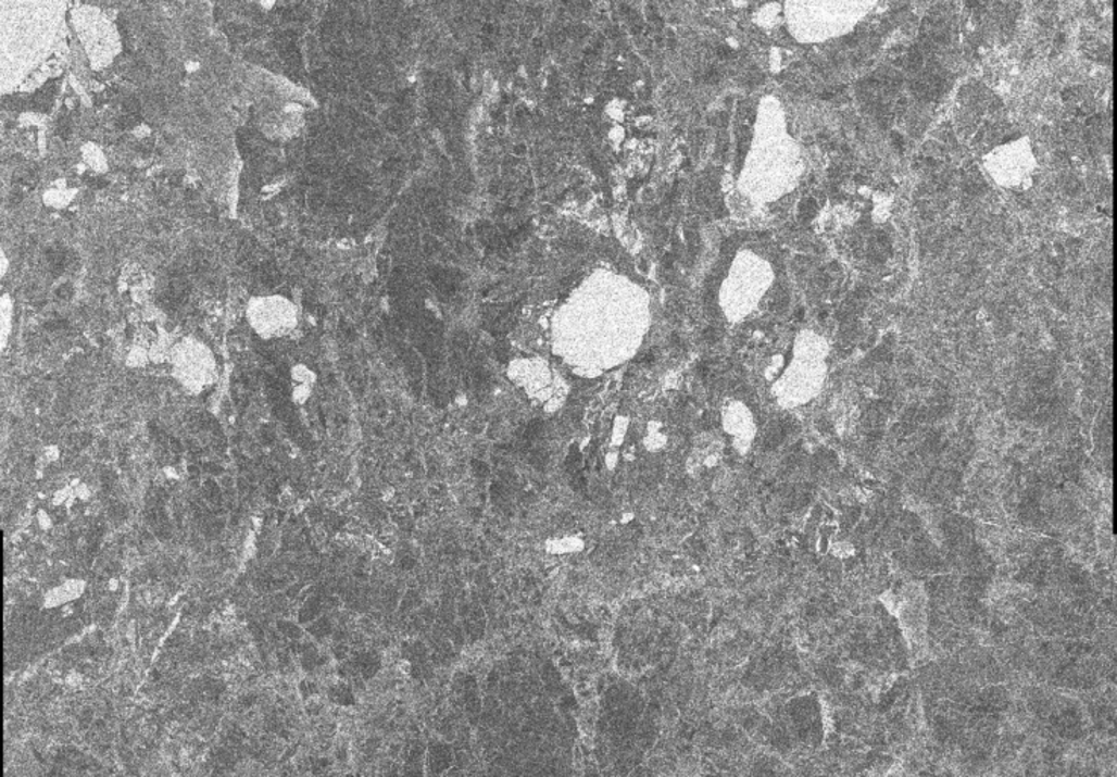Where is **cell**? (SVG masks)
<instances>
[{
  "instance_id": "6da1fadb",
  "label": "cell",
  "mask_w": 1117,
  "mask_h": 777,
  "mask_svg": "<svg viewBox=\"0 0 1117 777\" xmlns=\"http://www.w3.org/2000/svg\"><path fill=\"white\" fill-rule=\"evenodd\" d=\"M542 428H544V423H542V421H539V419L531 421L529 426H527V428H526V433H524V439H526V440H535V439H537L538 436L541 435Z\"/></svg>"
},
{
  "instance_id": "7a4b0ae2",
  "label": "cell",
  "mask_w": 1117,
  "mask_h": 777,
  "mask_svg": "<svg viewBox=\"0 0 1117 777\" xmlns=\"http://www.w3.org/2000/svg\"><path fill=\"white\" fill-rule=\"evenodd\" d=\"M473 468H474V471H476V474H477L478 477H488L489 476V468H488V465H486L485 462L473 461Z\"/></svg>"
}]
</instances>
